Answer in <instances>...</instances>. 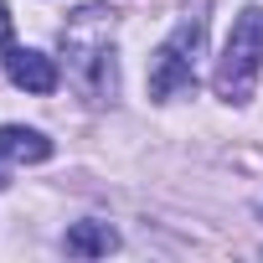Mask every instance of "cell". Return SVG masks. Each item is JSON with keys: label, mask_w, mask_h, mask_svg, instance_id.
I'll return each instance as SVG.
<instances>
[{"label": "cell", "mask_w": 263, "mask_h": 263, "mask_svg": "<svg viewBox=\"0 0 263 263\" xmlns=\"http://www.w3.org/2000/svg\"><path fill=\"white\" fill-rule=\"evenodd\" d=\"M0 186H6V171H0Z\"/></svg>", "instance_id": "8"}, {"label": "cell", "mask_w": 263, "mask_h": 263, "mask_svg": "<svg viewBox=\"0 0 263 263\" xmlns=\"http://www.w3.org/2000/svg\"><path fill=\"white\" fill-rule=\"evenodd\" d=\"M201 31H206V16H186L176 26V36L155 52V62H150V98H176V93H191L196 88Z\"/></svg>", "instance_id": "3"}, {"label": "cell", "mask_w": 263, "mask_h": 263, "mask_svg": "<svg viewBox=\"0 0 263 263\" xmlns=\"http://www.w3.org/2000/svg\"><path fill=\"white\" fill-rule=\"evenodd\" d=\"M6 78L26 93H52L57 88V62L47 52H31V47H6Z\"/></svg>", "instance_id": "4"}, {"label": "cell", "mask_w": 263, "mask_h": 263, "mask_svg": "<svg viewBox=\"0 0 263 263\" xmlns=\"http://www.w3.org/2000/svg\"><path fill=\"white\" fill-rule=\"evenodd\" d=\"M62 52L88 98H114L119 72H114V11L108 6H83L62 26Z\"/></svg>", "instance_id": "1"}, {"label": "cell", "mask_w": 263, "mask_h": 263, "mask_svg": "<svg viewBox=\"0 0 263 263\" xmlns=\"http://www.w3.org/2000/svg\"><path fill=\"white\" fill-rule=\"evenodd\" d=\"M0 155L16 160V165H42L52 155V140L42 129H26V124H0Z\"/></svg>", "instance_id": "5"}, {"label": "cell", "mask_w": 263, "mask_h": 263, "mask_svg": "<svg viewBox=\"0 0 263 263\" xmlns=\"http://www.w3.org/2000/svg\"><path fill=\"white\" fill-rule=\"evenodd\" d=\"M62 248H67L72 258H103V253L119 248V232H114L108 222H72L67 237H62Z\"/></svg>", "instance_id": "6"}, {"label": "cell", "mask_w": 263, "mask_h": 263, "mask_svg": "<svg viewBox=\"0 0 263 263\" xmlns=\"http://www.w3.org/2000/svg\"><path fill=\"white\" fill-rule=\"evenodd\" d=\"M258 72H263V6H248L232 21V36L222 47V62H217L212 88L227 103H248L253 88H258Z\"/></svg>", "instance_id": "2"}, {"label": "cell", "mask_w": 263, "mask_h": 263, "mask_svg": "<svg viewBox=\"0 0 263 263\" xmlns=\"http://www.w3.org/2000/svg\"><path fill=\"white\" fill-rule=\"evenodd\" d=\"M0 47H11V6L0 0Z\"/></svg>", "instance_id": "7"}]
</instances>
